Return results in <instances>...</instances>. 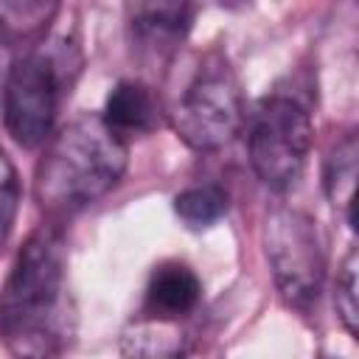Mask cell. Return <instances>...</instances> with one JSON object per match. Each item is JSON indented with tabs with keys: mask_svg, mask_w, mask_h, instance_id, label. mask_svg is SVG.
Masks as SVG:
<instances>
[{
	"mask_svg": "<svg viewBox=\"0 0 359 359\" xmlns=\"http://www.w3.org/2000/svg\"><path fill=\"white\" fill-rule=\"evenodd\" d=\"M65 238L56 222L39 224L20 247L0 289V339L14 356L62 353L73 334L65 283Z\"/></svg>",
	"mask_w": 359,
	"mask_h": 359,
	"instance_id": "obj_1",
	"label": "cell"
},
{
	"mask_svg": "<svg viewBox=\"0 0 359 359\" xmlns=\"http://www.w3.org/2000/svg\"><path fill=\"white\" fill-rule=\"evenodd\" d=\"M34 171V199L50 222L76 216L107 196L123 177L129 143L115 135L101 112H81L42 143Z\"/></svg>",
	"mask_w": 359,
	"mask_h": 359,
	"instance_id": "obj_2",
	"label": "cell"
},
{
	"mask_svg": "<svg viewBox=\"0 0 359 359\" xmlns=\"http://www.w3.org/2000/svg\"><path fill=\"white\" fill-rule=\"evenodd\" d=\"M244 118V90L222 48H208L199 56L182 90L165 107L168 126L194 151L227 146L241 132Z\"/></svg>",
	"mask_w": 359,
	"mask_h": 359,
	"instance_id": "obj_3",
	"label": "cell"
},
{
	"mask_svg": "<svg viewBox=\"0 0 359 359\" xmlns=\"http://www.w3.org/2000/svg\"><path fill=\"white\" fill-rule=\"evenodd\" d=\"M247 123V157L255 177L269 191H289L306 171L314 143L311 112L283 93H272L255 104L244 118Z\"/></svg>",
	"mask_w": 359,
	"mask_h": 359,
	"instance_id": "obj_4",
	"label": "cell"
},
{
	"mask_svg": "<svg viewBox=\"0 0 359 359\" xmlns=\"http://www.w3.org/2000/svg\"><path fill=\"white\" fill-rule=\"evenodd\" d=\"M264 255L283 303L309 314L325 283V250L317 222L289 205H278L264 219Z\"/></svg>",
	"mask_w": 359,
	"mask_h": 359,
	"instance_id": "obj_5",
	"label": "cell"
},
{
	"mask_svg": "<svg viewBox=\"0 0 359 359\" xmlns=\"http://www.w3.org/2000/svg\"><path fill=\"white\" fill-rule=\"evenodd\" d=\"M62 93L56 56L31 50L8 65L3 79V123L17 146L39 149L53 135Z\"/></svg>",
	"mask_w": 359,
	"mask_h": 359,
	"instance_id": "obj_6",
	"label": "cell"
},
{
	"mask_svg": "<svg viewBox=\"0 0 359 359\" xmlns=\"http://www.w3.org/2000/svg\"><path fill=\"white\" fill-rule=\"evenodd\" d=\"M196 20V0H132L129 31L140 59L168 65L188 39Z\"/></svg>",
	"mask_w": 359,
	"mask_h": 359,
	"instance_id": "obj_7",
	"label": "cell"
},
{
	"mask_svg": "<svg viewBox=\"0 0 359 359\" xmlns=\"http://www.w3.org/2000/svg\"><path fill=\"white\" fill-rule=\"evenodd\" d=\"M202 300V280L185 261H163L151 269L146 289H143V309L146 320L177 323L199 309Z\"/></svg>",
	"mask_w": 359,
	"mask_h": 359,
	"instance_id": "obj_8",
	"label": "cell"
},
{
	"mask_svg": "<svg viewBox=\"0 0 359 359\" xmlns=\"http://www.w3.org/2000/svg\"><path fill=\"white\" fill-rule=\"evenodd\" d=\"M104 123L121 135L123 140L132 135H149L160 126V121L165 118V107L160 101V95L140 79H123L118 81L101 109Z\"/></svg>",
	"mask_w": 359,
	"mask_h": 359,
	"instance_id": "obj_9",
	"label": "cell"
},
{
	"mask_svg": "<svg viewBox=\"0 0 359 359\" xmlns=\"http://www.w3.org/2000/svg\"><path fill=\"white\" fill-rule=\"evenodd\" d=\"M356 160H359V143L356 135H345L337 140V146L328 151L323 165V188L334 208L345 210L351 227H353V194H356Z\"/></svg>",
	"mask_w": 359,
	"mask_h": 359,
	"instance_id": "obj_10",
	"label": "cell"
},
{
	"mask_svg": "<svg viewBox=\"0 0 359 359\" xmlns=\"http://www.w3.org/2000/svg\"><path fill=\"white\" fill-rule=\"evenodd\" d=\"M230 208V196L216 182H199L174 196V213L188 230L213 227Z\"/></svg>",
	"mask_w": 359,
	"mask_h": 359,
	"instance_id": "obj_11",
	"label": "cell"
},
{
	"mask_svg": "<svg viewBox=\"0 0 359 359\" xmlns=\"http://www.w3.org/2000/svg\"><path fill=\"white\" fill-rule=\"evenodd\" d=\"M59 8V0H0V20L14 34L42 31Z\"/></svg>",
	"mask_w": 359,
	"mask_h": 359,
	"instance_id": "obj_12",
	"label": "cell"
},
{
	"mask_svg": "<svg viewBox=\"0 0 359 359\" xmlns=\"http://www.w3.org/2000/svg\"><path fill=\"white\" fill-rule=\"evenodd\" d=\"M356 247L348 250V255L342 258V266L337 272V286H334V306L339 314V323L345 325V331L356 339L359 334V297H356Z\"/></svg>",
	"mask_w": 359,
	"mask_h": 359,
	"instance_id": "obj_13",
	"label": "cell"
},
{
	"mask_svg": "<svg viewBox=\"0 0 359 359\" xmlns=\"http://www.w3.org/2000/svg\"><path fill=\"white\" fill-rule=\"evenodd\" d=\"M20 174L11 163V157L0 149V250L6 247L14 222H17V210H20Z\"/></svg>",
	"mask_w": 359,
	"mask_h": 359,
	"instance_id": "obj_14",
	"label": "cell"
}]
</instances>
